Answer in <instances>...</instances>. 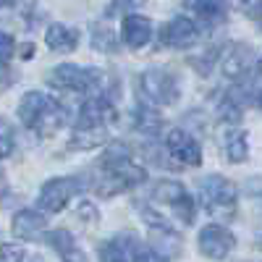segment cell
Instances as JSON below:
<instances>
[{
  "label": "cell",
  "instance_id": "obj_22",
  "mask_svg": "<svg viewBox=\"0 0 262 262\" xmlns=\"http://www.w3.org/2000/svg\"><path fill=\"white\" fill-rule=\"evenodd\" d=\"M90 39H92V48H95L97 53H116V50H118L116 32L107 27V24H102V21H95V24H92Z\"/></svg>",
  "mask_w": 262,
  "mask_h": 262
},
{
  "label": "cell",
  "instance_id": "obj_27",
  "mask_svg": "<svg viewBox=\"0 0 262 262\" xmlns=\"http://www.w3.org/2000/svg\"><path fill=\"white\" fill-rule=\"evenodd\" d=\"M242 8L249 18H262V0H242Z\"/></svg>",
  "mask_w": 262,
  "mask_h": 262
},
{
  "label": "cell",
  "instance_id": "obj_23",
  "mask_svg": "<svg viewBox=\"0 0 262 262\" xmlns=\"http://www.w3.org/2000/svg\"><path fill=\"white\" fill-rule=\"evenodd\" d=\"M144 6V0H111L107 3V11H105V16L107 18H113V16H131V11L134 8H142Z\"/></svg>",
  "mask_w": 262,
  "mask_h": 262
},
{
  "label": "cell",
  "instance_id": "obj_10",
  "mask_svg": "<svg viewBox=\"0 0 262 262\" xmlns=\"http://www.w3.org/2000/svg\"><path fill=\"white\" fill-rule=\"evenodd\" d=\"M113 121H116V107H113L111 97L95 95V97H86L79 105L74 128H107Z\"/></svg>",
  "mask_w": 262,
  "mask_h": 262
},
{
  "label": "cell",
  "instance_id": "obj_18",
  "mask_svg": "<svg viewBox=\"0 0 262 262\" xmlns=\"http://www.w3.org/2000/svg\"><path fill=\"white\" fill-rule=\"evenodd\" d=\"M149 249L165 262H170L173 257L181 254V236L173 228H155L149 231Z\"/></svg>",
  "mask_w": 262,
  "mask_h": 262
},
{
  "label": "cell",
  "instance_id": "obj_24",
  "mask_svg": "<svg viewBox=\"0 0 262 262\" xmlns=\"http://www.w3.org/2000/svg\"><path fill=\"white\" fill-rule=\"evenodd\" d=\"M3 262H27V252L18 244H3Z\"/></svg>",
  "mask_w": 262,
  "mask_h": 262
},
{
  "label": "cell",
  "instance_id": "obj_33",
  "mask_svg": "<svg viewBox=\"0 0 262 262\" xmlns=\"http://www.w3.org/2000/svg\"><path fill=\"white\" fill-rule=\"evenodd\" d=\"M259 29H262V18H259Z\"/></svg>",
  "mask_w": 262,
  "mask_h": 262
},
{
  "label": "cell",
  "instance_id": "obj_7",
  "mask_svg": "<svg viewBox=\"0 0 262 262\" xmlns=\"http://www.w3.org/2000/svg\"><path fill=\"white\" fill-rule=\"evenodd\" d=\"M152 200L160 202V205H168V207L173 210V215H176L184 226H191V223H194L196 202H194V196L186 191L184 184L170 181V179L158 181L155 186H152Z\"/></svg>",
  "mask_w": 262,
  "mask_h": 262
},
{
  "label": "cell",
  "instance_id": "obj_11",
  "mask_svg": "<svg viewBox=\"0 0 262 262\" xmlns=\"http://www.w3.org/2000/svg\"><path fill=\"white\" fill-rule=\"evenodd\" d=\"M165 152H168V158L176 163V165L196 168V165L202 163V147H200V142H196L189 131H184V128L168 131V137H165Z\"/></svg>",
  "mask_w": 262,
  "mask_h": 262
},
{
  "label": "cell",
  "instance_id": "obj_28",
  "mask_svg": "<svg viewBox=\"0 0 262 262\" xmlns=\"http://www.w3.org/2000/svg\"><path fill=\"white\" fill-rule=\"evenodd\" d=\"M184 3H186V6H191L196 13H202V11H207L212 3H217V0H184Z\"/></svg>",
  "mask_w": 262,
  "mask_h": 262
},
{
  "label": "cell",
  "instance_id": "obj_29",
  "mask_svg": "<svg viewBox=\"0 0 262 262\" xmlns=\"http://www.w3.org/2000/svg\"><path fill=\"white\" fill-rule=\"evenodd\" d=\"M252 105H254V107H259V111H262V86H259V90H254V92H252Z\"/></svg>",
  "mask_w": 262,
  "mask_h": 262
},
{
  "label": "cell",
  "instance_id": "obj_15",
  "mask_svg": "<svg viewBox=\"0 0 262 262\" xmlns=\"http://www.w3.org/2000/svg\"><path fill=\"white\" fill-rule=\"evenodd\" d=\"M48 228V217L37 210H18L13 215V233L24 242H39Z\"/></svg>",
  "mask_w": 262,
  "mask_h": 262
},
{
  "label": "cell",
  "instance_id": "obj_26",
  "mask_svg": "<svg viewBox=\"0 0 262 262\" xmlns=\"http://www.w3.org/2000/svg\"><path fill=\"white\" fill-rule=\"evenodd\" d=\"M76 215H79V221L90 223V226H95V221H97V210H95L90 202H81L79 210H76Z\"/></svg>",
  "mask_w": 262,
  "mask_h": 262
},
{
  "label": "cell",
  "instance_id": "obj_6",
  "mask_svg": "<svg viewBox=\"0 0 262 262\" xmlns=\"http://www.w3.org/2000/svg\"><path fill=\"white\" fill-rule=\"evenodd\" d=\"M92 189V179L90 176H60V179H50L42 184L37 205L42 212H60L66 205L71 202V196Z\"/></svg>",
  "mask_w": 262,
  "mask_h": 262
},
{
  "label": "cell",
  "instance_id": "obj_4",
  "mask_svg": "<svg viewBox=\"0 0 262 262\" xmlns=\"http://www.w3.org/2000/svg\"><path fill=\"white\" fill-rule=\"evenodd\" d=\"M137 90H139L142 102L152 105V107H170V105H176L179 97H181L179 79L173 76L170 71H165V69H149V71L139 74Z\"/></svg>",
  "mask_w": 262,
  "mask_h": 262
},
{
  "label": "cell",
  "instance_id": "obj_2",
  "mask_svg": "<svg viewBox=\"0 0 262 262\" xmlns=\"http://www.w3.org/2000/svg\"><path fill=\"white\" fill-rule=\"evenodd\" d=\"M18 121L32 134H55L66 123V107L48 92H27L18 102Z\"/></svg>",
  "mask_w": 262,
  "mask_h": 262
},
{
  "label": "cell",
  "instance_id": "obj_30",
  "mask_svg": "<svg viewBox=\"0 0 262 262\" xmlns=\"http://www.w3.org/2000/svg\"><path fill=\"white\" fill-rule=\"evenodd\" d=\"M21 50H24V53H21V55H24V58H32V50H34V45H24V48H21Z\"/></svg>",
  "mask_w": 262,
  "mask_h": 262
},
{
  "label": "cell",
  "instance_id": "obj_3",
  "mask_svg": "<svg viewBox=\"0 0 262 262\" xmlns=\"http://www.w3.org/2000/svg\"><path fill=\"white\" fill-rule=\"evenodd\" d=\"M48 86L58 92H100L105 95V74L95 66H74V63H60L48 74ZM107 97V95H105Z\"/></svg>",
  "mask_w": 262,
  "mask_h": 262
},
{
  "label": "cell",
  "instance_id": "obj_16",
  "mask_svg": "<svg viewBox=\"0 0 262 262\" xmlns=\"http://www.w3.org/2000/svg\"><path fill=\"white\" fill-rule=\"evenodd\" d=\"M152 18H147V16H142V13H131V16H126L123 18V32H121V37H123V42H126V48H131V50H139V48H144L147 42L152 39Z\"/></svg>",
  "mask_w": 262,
  "mask_h": 262
},
{
  "label": "cell",
  "instance_id": "obj_21",
  "mask_svg": "<svg viewBox=\"0 0 262 262\" xmlns=\"http://www.w3.org/2000/svg\"><path fill=\"white\" fill-rule=\"evenodd\" d=\"M107 142V128H74L69 149H95Z\"/></svg>",
  "mask_w": 262,
  "mask_h": 262
},
{
  "label": "cell",
  "instance_id": "obj_1",
  "mask_svg": "<svg viewBox=\"0 0 262 262\" xmlns=\"http://www.w3.org/2000/svg\"><path fill=\"white\" fill-rule=\"evenodd\" d=\"M97 170H100V176H95L92 189L100 196H105V200L134 189L137 184H142L147 179V170L131 160V147L126 142L107 144L102 158L97 160Z\"/></svg>",
  "mask_w": 262,
  "mask_h": 262
},
{
  "label": "cell",
  "instance_id": "obj_13",
  "mask_svg": "<svg viewBox=\"0 0 262 262\" xmlns=\"http://www.w3.org/2000/svg\"><path fill=\"white\" fill-rule=\"evenodd\" d=\"M200 39V27L189 16H173L160 32V45L170 50H189Z\"/></svg>",
  "mask_w": 262,
  "mask_h": 262
},
{
  "label": "cell",
  "instance_id": "obj_5",
  "mask_svg": "<svg viewBox=\"0 0 262 262\" xmlns=\"http://www.w3.org/2000/svg\"><path fill=\"white\" fill-rule=\"evenodd\" d=\"M196 189H200V200L202 207L215 215V217H231L236 212V184L217 176V173H210V176H202L196 181Z\"/></svg>",
  "mask_w": 262,
  "mask_h": 262
},
{
  "label": "cell",
  "instance_id": "obj_20",
  "mask_svg": "<svg viewBox=\"0 0 262 262\" xmlns=\"http://www.w3.org/2000/svg\"><path fill=\"white\" fill-rule=\"evenodd\" d=\"M131 126H134L139 134L155 137V134H160V128H163V118H160V113L152 105L139 102L134 107V113H131Z\"/></svg>",
  "mask_w": 262,
  "mask_h": 262
},
{
  "label": "cell",
  "instance_id": "obj_12",
  "mask_svg": "<svg viewBox=\"0 0 262 262\" xmlns=\"http://www.w3.org/2000/svg\"><path fill=\"white\" fill-rule=\"evenodd\" d=\"M196 244H200V252L207 259H226L236 247V236L221 223H210L200 231Z\"/></svg>",
  "mask_w": 262,
  "mask_h": 262
},
{
  "label": "cell",
  "instance_id": "obj_17",
  "mask_svg": "<svg viewBox=\"0 0 262 262\" xmlns=\"http://www.w3.org/2000/svg\"><path fill=\"white\" fill-rule=\"evenodd\" d=\"M45 242L60 254L63 262H86V254L79 249L76 238L69 228H55V231H48Z\"/></svg>",
  "mask_w": 262,
  "mask_h": 262
},
{
  "label": "cell",
  "instance_id": "obj_19",
  "mask_svg": "<svg viewBox=\"0 0 262 262\" xmlns=\"http://www.w3.org/2000/svg\"><path fill=\"white\" fill-rule=\"evenodd\" d=\"M45 45L53 53H74L79 45V32L66 24H53L45 32Z\"/></svg>",
  "mask_w": 262,
  "mask_h": 262
},
{
  "label": "cell",
  "instance_id": "obj_14",
  "mask_svg": "<svg viewBox=\"0 0 262 262\" xmlns=\"http://www.w3.org/2000/svg\"><path fill=\"white\" fill-rule=\"evenodd\" d=\"M215 142L221 147L223 158L228 163H244L247 155H249V142H247V131H242L238 126H231V123H221L215 134Z\"/></svg>",
  "mask_w": 262,
  "mask_h": 262
},
{
  "label": "cell",
  "instance_id": "obj_25",
  "mask_svg": "<svg viewBox=\"0 0 262 262\" xmlns=\"http://www.w3.org/2000/svg\"><path fill=\"white\" fill-rule=\"evenodd\" d=\"M0 42H3V48H0V58H3V69L11 63V58H13V50H16V42H13V37L8 34V32H3V37H0Z\"/></svg>",
  "mask_w": 262,
  "mask_h": 262
},
{
  "label": "cell",
  "instance_id": "obj_9",
  "mask_svg": "<svg viewBox=\"0 0 262 262\" xmlns=\"http://www.w3.org/2000/svg\"><path fill=\"white\" fill-rule=\"evenodd\" d=\"M144 249L147 247L142 244V238L134 231H123L102 242L97 254H100V262H139Z\"/></svg>",
  "mask_w": 262,
  "mask_h": 262
},
{
  "label": "cell",
  "instance_id": "obj_32",
  "mask_svg": "<svg viewBox=\"0 0 262 262\" xmlns=\"http://www.w3.org/2000/svg\"><path fill=\"white\" fill-rule=\"evenodd\" d=\"M257 74H262V58H259V63H257Z\"/></svg>",
  "mask_w": 262,
  "mask_h": 262
},
{
  "label": "cell",
  "instance_id": "obj_8",
  "mask_svg": "<svg viewBox=\"0 0 262 262\" xmlns=\"http://www.w3.org/2000/svg\"><path fill=\"white\" fill-rule=\"evenodd\" d=\"M257 55L249 45L244 42H231V45L221 53V71L226 74V79L231 81H247L249 71H257Z\"/></svg>",
  "mask_w": 262,
  "mask_h": 262
},
{
  "label": "cell",
  "instance_id": "obj_31",
  "mask_svg": "<svg viewBox=\"0 0 262 262\" xmlns=\"http://www.w3.org/2000/svg\"><path fill=\"white\" fill-rule=\"evenodd\" d=\"M13 3H16V0H3V6H6V8H8V6H13Z\"/></svg>",
  "mask_w": 262,
  "mask_h": 262
}]
</instances>
